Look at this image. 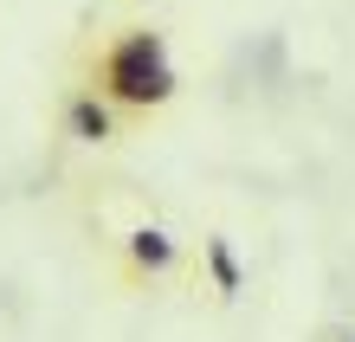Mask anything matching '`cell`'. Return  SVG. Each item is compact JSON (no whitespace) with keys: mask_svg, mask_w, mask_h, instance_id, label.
<instances>
[{"mask_svg":"<svg viewBox=\"0 0 355 342\" xmlns=\"http://www.w3.org/2000/svg\"><path fill=\"white\" fill-rule=\"evenodd\" d=\"M123 252H130V271L136 277H168L181 265V239L168 226H136V232H123Z\"/></svg>","mask_w":355,"mask_h":342,"instance_id":"3","label":"cell"},{"mask_svg":"<svg viewBox=\"0 0 355 342\" xmlns=\"http://www.w3.org/2000/svg\"><path fill=\"white\" fill-rule=\"evenodd\" d=\"M97 91L116 103V110H162L175 91H181V71H175V52L155 26H123L116 39H103L97 52Z\"/></svg>","mask_w":355,"mask_h":342,"instance_id":"1","label":"cell"},{"mask_svg":"<svg viewBox=\"0 0 355 342\" xmlns=\"http://www.w3.org/2000/svg\"><path fill=\"white\" fill-rule=\"evenodd\" d=\"M200 259H207V277H214V297L220 304H233V297L245 291V265H239V252L226 232H207L200 239Z\"/></svg>","mask_w":355,"mask_h":342,"instance_id":"4","label":"cell"},{"mask_svg":"<svg viewBox=\"0 0 355 342\" xmlns=\"http://www.w3.org/2000/svg\"><path fill=\"white\" fill-rule=\"evenodd\" d=\"M343 342H355V336H343Z\"/></svg>","mask_w":355,"mask_h":342,"instance_id":"5","label":"cell"},{"mask_svg":"<svg viewBox=\"0 0 355 342\" xmlns=\"http://www.w3.org/2000/svg\"><path fill=\"white\" fill-rule=\"evenodd\" d=\"M58 123H65V136H71V142H85V148H110V142L123 136V110L97 91V84L71 91V97H65V110H58Z\"/></svg>","mask_w":355,"mask_h":342,"instance_id":"2","label":"cell"}]
</instances>
